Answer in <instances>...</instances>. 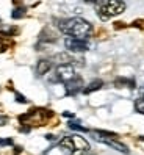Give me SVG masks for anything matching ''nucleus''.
Masks as SVG:
<instances>
[{
	"label": "nucleus",
	"mask_w": 144,
	"mask_h": 155,
	"mask_svg": "<svg viewBox=\"0 0 144 155\" xmlns=\"http://www.w3.org/2000/svg\"><path fill=\"white\" fill-rule=\"evenodd\" d=\"M58 28L61 33H64L67 36L82 38V39H88L93 33V25L88 21L82 19V17H70V19L60 21Z\"/></svg>",
	"instance_id": "nucleus-1"
},
{
	"label": "nucleus",
	"mask_w": 144,
	"mask_h": 155,
	"mask_svg": "<svg viewBox=\"0 0 144 155\" xmlns=\"http://www.w3.org/2000/svg\"><path fill=\"white\" fill-rule=\"evenodd\" d=\"M60 147L67 155H83L89 150V144L83 136L72 135V136H66V138L61 140Z\"/></svg>",
	"instance_id": "nucleus-2"
},
{
	"label": "nucleus",
	"mask_w": 144,
	"mask_h": 155,
	"mask_svg": "<svg viewBox=\"0 0 144 155\" xmlns=\"http://www.w3.org/2000/svg\"><path fill=\"white\" fill-rule=\"evenodd\" d=\"M125 11V2L124 0H106V2L97 10V14L102 21H108L114 16H119Z\"/></svg>",
	"instance_id": "nucleus-3"
},
{
	"label": "nucleus",
	"mask_w": 144,
	"mask_h": 155,
	"mask_svg": "<svg viewBox=\"0 0 144 155\" xmlns=\"http://www.w3.org/2000/svg\"><path fill=\"white\" fill-rule=\"evenodd\" d=\"M93 136H94V140L97 141H100L106 146H110V147H113L114 150H119L122 153H129V147L125 144L119 143V141H116V135L114 133H110V132H103V130H93Z\"/></svg>",
	"instance_id": "nucleus-4"
},
{
	"label": "nucleus",
	"mask_w": 144,
	"mask_h": 155,
	"mask_svg": "<svg viewBox=\"0 0 144 155\" xmlns=\"http://www.w3.org/2000/svg\"><path fill=\"white\" fill-rule=\"evenodd\" d=\"M49 117H52V111L44 110V108H34L30 113L21 116L22 124H34V125H44Z\"/></svg>",
	"instance_id": "nucleus-5"
},
{
	"label": "nucleus",
	"mask_w": 144,
	"mask_h": 155,
	"mask_svg": "<svg viewBox=\"0 0 144 155\" xmlns=\"http://www.w3.org/2000/svg\"><path fill=\"white\" fill-rule=\"evenodd\" d=\"M75 75V71H74V66L70 64V63H63V64H60V66H57V69H55V74H53V77L50 78L52 81H67L69 78H72Z\"/></svg>",
	"instance_id": "nucleus-6"
},
{
	"label": "nucleus",
	"mask_w": 144,
	"mask_h": 155,
	"mask_svg": "<svg viewBox=\"0 0 144 155\" xmlns=\"http://www.w3.org/2000/svg\"><path fill=\"white\" fill-rule=\"evenodd\" d=\"M64 47L69 50V52H75V53H80V52H86L89 49V42L86 39H82V38H74V36H67L64 39Z\"/></svg>",
	"instance_id": "nucleus-7"
},
{
	"label": "nucleus",
	"mask_w": 144,
	"mask_h": 155,
	"mask_svg": "<svg viewBox=\"0 0 144 155\" xmlns=\"http://www.w3.org/2000/svg\"><path fill=\"white\" fill-rule=\"evenodd\" d=\"M83 78L78 77V75H74L72 78H69L67 81H64V88H66V94L67 96H75L78 94L80 91H83Z\"/></svg>",
	"instance_id": "nucleus-8"
},
{
	"label": "nucleus",
	"mask_w": 144,
	"mask_h": 155,
	"mask_svg": "<svg viewBox=\"0 0 144 155\" xmlns=\"http://www.w3.org/2000/svg\"><path fill=\"white\" fill-rule=\"evenodd\" d=\"M50 69H52V61L50 60H39L38 64H36V74L42 77V75L49 74Z\"/></svg>",
	"instance_id": "nucleus-9"
},
{
	"label": "nucleus",
	"mask_w": 144,
	"mask_h": 155,
	"mask_svg": "<svg viewBox=\"0 0 144 155\" xmlns=\"http://www.w3.org/2000/svg\"><path fill=\"white\" fill-rule=\"evenodd\" d=\"M102 86H103V81L102 80H93L88 86L83 88V94H91V93H94V91H99Z\"/></svg>",
	"instance_id": "nucleus-10"
},
{
	"label": "nucleus",
	"mask_w": 144,
	"mask_h": 155,
	"mask_svg": "<svg viewBox=\"0 0 144 155\" xmlns=\"http://www.w3.org/2000/svg\"><path fill=\"white\" fill-rule=\"evenodd\" d=\"M25 8H14L13 10V13H11V17L13 19H21V17H24L25 16Z\"/></svg>",
	"instance_id": "nucleus-11"
},
{
	"label": "nucleus",
	"mask_w": 144,
	"mask_h": 155,
	"mask_svg": "<svg viewBox=\"0 0 144 155\" xmlns=\"http://www.w3.org/2000/svg\"><path fill=\"white\" fill-rule=\"evenodd\" d=\"M135 110H136L139 114H144V99L142 97L135 102Z\"/></svg>",
	"instance_id": "nucleus-12"
},
{
	"label": "nucleus",
	"mask_w": 144,
	"mask_h": 155,
	"mask_svg": "<svg viewBox=\"0 0 144 155\" xmlns=\"http://www.w3.org/2000/svg\"><path fill=\"white\" fill-rule=\"evenodd\" d=\"M55 60H61L60 63L63 64V63H70L72 61V58L69 57V55H66V53H58V55L55 57Z\"/></svg>",
	"instance_id": "nucleus-13"
},
{
	"label": "nucleus",
	"mask_w": 144,
	"mask_h": 155,
	"mask_svg": "<svg viewBox=\"0 0 144 155\" xmlns=\"http://www.w3.org/2000/svg\"><path fill=\"white\" fill-rule=\"evenodd\" d=\"M69 127L72 130H78V132H86V129L85 127H82L78 122H69Z\"/></svg>",
	"instance_id": "nucleus-14"
},
{
	"label": "nucleus",
	"mask_w": 144,
	"mask_h": 155,
	"mask_svg": "<svg viewBox=\"0 0 144 155\" xmlns=\"http://www.w3.org/2000/svg\"><path fill=\"white\" fill-rule=\"evenodd\" d=\"M13 144V140H0V146H11Z\"/></svg>",
	"instance_id": "nucleus-15"
},
{
	"label": "nucleus",
	"mask_w": 144,
	"mask_h": 155,
	"mask_svg": "<svg viewBox=\"0 0 144 155\" xmlns=\"http://www.w3.org/2000/svg\"><path fill=\"white\" fill-rule=\"evenodd\" d=\"M16 100H17V102H21V104H27V99L24 96H21V94H16Z\"/></svg>",
	"instance_id": "nucleus-16"
},
{
	"label": "nucleus",
	"mask_w": 144,
	"mask_h": 155,
	"mask_svg": "<svg viewBox=\"0 0 144 155\" xmlns=\"http://www.w3.org/2000/svg\"><path fill=\"white\" fill-rule=\"evenodd\" d=\"M86 3H93V5H97V3H100V2H103V0H85Z\"/></svg>",
	"instance_id": "nucleus-17"
},
{
	"label": "nucleus",
	"mask_w": 144,
	"mask_h": 155,
	"mask_svg": "<svg viewBox=\"0 0 144 155\" xmlns=\"http://www.w3.org/2000/svg\"><path fill=\"white\" fill-rule=\"evenodd\" d=\"M6 121H8L6 117H5V116H2V117H0V125H5V124H6Z\"/></svg>",
	"instance_id": "nucleus-18"
},
{
	"label": "nucleus",
	"mask_w": 144,
	"mask_h": 155,
	"mask_svg": "<svg viewBox=\"0 0 144 155\" xmlns=\"http://www.w3.org/2000/svg\"><path fill=\"white\" fill-rule=\"evenodd\" d=\"M63 116H66V117H74V114H72V113H67V111L63 113Z\"/></svg>",
	"instance_id": "nucleus-19"
},
{
	"label": "nucleus",
	"mask_w": 144,
	"mask_h": 155,
	"mask_svg": "<svg viewBox=\"0 0 144 155\" xmlns=\"http://www.w3.org/2000/svg\"><path fill=\"white\" fill-rule=\"evenodd\" d=\"M141 97H142V99H144V86H142V88H141Z\"/></svg>",
	"instance_id": "nucleus-20"
}]
</instances>
